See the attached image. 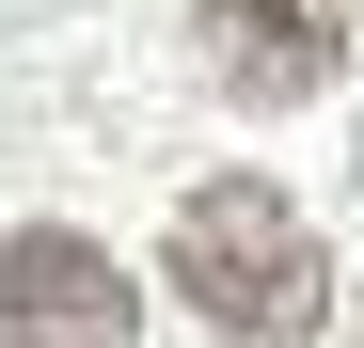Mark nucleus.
I'll return each mask as SVG.
<instances>
[{
    "label": "nucleus",
    "instance_id": "1",
    "mask_svg": "<svg viewBox=\"0 0 364 348\" xmlns=\"http://www.w3.org/2000/svg\"><path fill=\"white\" fill-rule=\"evenodd\" d=\"M174 285H191V317L237 332V348H301L333 317V254H317V222H301L269 174H206V190L174 206Z\"/></svg>",
    "mask_w": 364,
    "mask_h": 348
},
{
    "label": "nucleus",
    "instance_id": "2",
    "mask_svg": "<svg viewBox=\"0 0 364 348\" xmlns=\"http://www.w3.org/2000/svg\"><path fill=\"white\" fill-rule=\"evenodd\" d=\"M0 332L16 348H143V285L80 222H16L0 238Z\"/></svg>",
    "mask_w": 364,
    "mask_h": 348
},
{
    "label": "nucleus",
    "instance_id": "3",
    "mask_svg": "<svg viewBox=\"0 0 364 348\" xmlns=\"http://www.w3.org/2000/svg\"><path fill=\"white\" fill-rule=\"evenodd\" d=\"M191 32H206V80L237 111H301L348 64V0H191Z\"/></svg>",
    "mask_w": 364,
    "mask_h": 348
}]
</instances>
